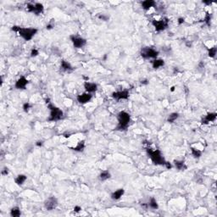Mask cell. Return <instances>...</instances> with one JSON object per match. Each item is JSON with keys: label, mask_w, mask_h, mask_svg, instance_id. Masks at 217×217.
<instances>
[{"label": "cell", "mask_w": 217, "mask_h": 217, "mask_svg": "<svg viewBox=\"0 0 217 217\" xmlns=\"http://www.w3.org/2000/svg\"><path fill=\"white\" fill-rule=\"evenodd\" d=\"M117 120H118V124L115 126V130L119 132H125L129 127V124L131 121V115L126 111L119 112L117 115Z\"/></svg>", "instance_id": "obj_1"}, {"label": "cell", "mask_w": 217, "mask_h": 217, "mask_svg": "<svg viewBox=\"0 0 217 217\" xmlns=\"http://www.w3.org/2000/svg\"><path fill=\"white\" fill-rule=\"evenodd\" d=\"M11 30L13 32L18 33L19 36L21 37L25 41H31L38 32L37 28H26V27H18V26L12 27Z\"/></svg>", "instance_id": "obj_2"}, {"label": "cell", "mask_w": 217, "mask_h": 217, "mask_svg": "<svg viewBox=\"0 0 217 217\" xmlns=\"http://www.w3.org/2000/svg\"><path fill=\"white\" fill-rule=\"evenodd\" d=\"M146 152L150 158L153 164L155 165H164L166 160L164 158L163 154L159 149H146Z\"/></svg>", "instance_id": "obj_3"}, {"label": "cell", "mask_w": 217, "mask_h": 217, "mask_svg": "<svg viewBox=\"0 0 217 217\" xmlns=\"http://www.w3.org/2000/svg\"><path fill=\"white\" fill-rule=\"evenodd\" d=\"M48 108L50 110V115H49V116L48 118V121L55 122V121H58V120L62 119L63 115H64V113L59 109V107L55 106L54 105L51 104L49 102L48 105Z\"/></svg>", "instance_id": "obj_4"}, {"label": "cell", "mask_w": 217, "mask_h": 217, "mask_svg": "<svg viewBox=\"0 0 217 217\" xmlns=\"http://www.w3.org/2000/svg\"><path fill=\"white\" fill-rule=\"evenodd\" d=\"M140 54L142 58L144 59H157L159 54V52L156 50L155 48H153L151 47H144L141 49Z\"/></svg>", "instance_id": "obj_5"}, {"label": "cell", "mask_w": 217, "mask_h": 217, "mask_svg": "<svg viewBox=\"0 0 217 217\" xmlns=\"http://www.w3.org/2000/svg\"><path fill=\"white\" fill-rule=\"evenodd\" d=\"M152 25L154 26L155 31L157 32H160L162 31H164L167 27H169V19L166 17H164V18L159 20H152Z\"/></svg>", "instance_id": "obj_6"}, {"label": "cell", "mask_w": 217, "mask_h": 217, "mask_svg": "<svg viewBox=\"0 0 217 217\" xmlns=\"http://www.w3.org/2000/svg\"><path fill=\"white\" fill-rule=\"evenodd\" d=\"M27 9L28 12L32 13L34 14H41L44 11V7L41 3H36V4H28L27 5Z\"/></svg>", "instance_id": "obj_7"}, {"label": "cell", "mask_w": 217, "mask_h": 217, "mask_svg": "<svg viewBox=\"0 0 217 217\" xmlns=\"http://www.w3.org/2000/svg\"><path fill=\"white\" fill-rule=\"evenodd\" d=\"M43 205H44V208L46 209L47 211H53V210H55L58 207L59 201H58L57 198L53 197H53H49L47 199H45Z\"/></svg>", "instance_id": "obj_8"}, {"label": "cell", "mask_w": 217, "mask_h": 217, "mask_svg": "<svg viewBox=\"0 0 217 217\" xmlns=\"http://www.w3.org/2000/svg\"><path fill=\"white\" fill-rule=\"evenodd\" d=\"M70 38H71V41L72 43L73 46L76 48H81L87 44V40L83 37H80V36H77V35H71L70 37Z\"/></svg>", "instance_id": "obj_9"}, {"label": "cell", "mask_w": 217, "mask_h": 217, "mask_svg": "<svg viewBox=\"0 0 217 217\" xmlns=\"http://www.w3.org/2000/svg\"><path fill=\"white\" fill-rule=\"evenodd\" d=\"M111 97L115 100H126V99H129L130 97V92L128 90H120V91H117V92H112Z\"/></svg>", "instance_id": "obj_10"}, {"label": "cell", "mask_w": 217, "mask_h": 217, "mask_svg": "<svg viewBox=\"0 0 217 217\" xmlns=\"http://www.w3.org/2000/svg\"><path fill=\"white\" fill-rule=\"evenodd\" d=\"M92 99V93H88V92H83L81 94H79L77 95L76 97V100L77 102L81 104V105H85V104H87L89 103L91 100Z\"/></svg>", "instance_id": "obj_11"}, {"label": "cell", "mask_w": 217, "mask_h": 217, "mask_svg": "<svg viewBox=\"0 0 217 217\" xmlns=\"http://www.w3.org/2000/svg\"><path fill=\"white\" fill-rule=\"evenodd\" d=\"M216 118H217L216 113H215V112L208 113L204 117L202 118V120H201V123L204 124V125H207V124H209L210 122H214V121H216Z\"/></svg>", "instance_id": "obj_12"}, {"label": "cell", "mask_w": 217, "mask_h": 217, "mask_svg": "<svg viewBox=\"0 0 217 217\" xmlns=\"http://www.w3.org/2000/svg\"><path fill=\"white\" fill-rule=\"evenodd\" d=\"M28 80L24 76H20L19 79L16 81V82H15V84H14V87L16 88V89H19V90H22V89H26V87H27V86L28 85Z\"/></svg>", "instance_id": "obj_13"}, {"label": "cell", "mask_w": 217, "mask_h": 217, "mask_svg": "<svg viewBox=\"0 0 217 217\" xmlns=\"http://www.w3.org/2000/svg\"><path fill=\"white\" fill-rule=\"evenodd\" d=\"M84 88L85 91L88 93H93L97 92L98 90V85L94 82H90L88 81H86L84 82Z\"/></svg>", "instance_id": "obj_14"}, {"label": "cell", "mask_w": 217, "mask_h": 217, "mask_svg": "<svg viewBox=\"0 0 217 217\" xmlns=\"http://www.w3.org/2000/svg\"><path fill=\"white\" fill-rule=\"evenodd\" d=\"M124 193H125V190L123 188H119V189L114 191L112 192L110 198H111V199H113V200L117 201V200L121 198V197L124 195Z\"/></svg>", "instance_id": "obj_15"}, {"label": "cell", "mask_w": 217, "mask_h": 217, "mask_svg": "<svg viewBox=\"0 0 217 217\" xmlns=\"http://www.w3.org/2000/svg\"><path fill=\"white\" fill-rule=\"evenodd\" d=\"M156 5V2L154 0H145L141 3V6L143 8V9H144L145 11L149 10L152 7H154Z\"/></svg>", "instance_id": "obj_16"}, {"label": "cell", "mask_w": 217, "mask_h": 217, "mask_svg": "<svg viewBox=\"0 0 217 217\" xmlns=\"http://www.w3.org/2000/svg\"><path fill=\"white\" fill-rule=\"evenodd\" d=\"M60 68L65 72H70V71H72L73 70H74V68L71 65V63H69L66 60H62L61 61V63H60Z\"/></svg>", "instance_id": "obj_17"}, {"label": "cell", "mask_w": 217, "mask_h": 217, "mask_svg": "<svg viewBox=\"0 0 217 217\" xmlns=\"http://www.w3.org/2000/svg\"><path fill=\"white\" fill-rule=\"evenodd\" d=\"M164 66V60L162 59H154L152 61V67L154 70L159 69L160 67H163Z\"/></svg>", "instance_id": "obj_18"}, {"label": "cell", "mask_w": 217, "mask_h": 217, "mask_svg": "<svg viewBox=\"0 0 217 217\" xmlns=\"http://www.w3.org/2000/svg\"><path fill=\"white\" fill-rule=\"evenodd\" d=\"M173 164H174L175 168L177 169L178 171H185L187 168L183 160H174Z\"/></svg>", "instance_id": "obj_19"}, {"label": "cell", "mask_w": 217, "mask_h": 217, "mask_svg": "<svg viewBox=\"0 0 217 217\" xmlns=\"http://www.w3.org/2000/svg\"><path fill=\"white\" fill-rule=\"evenodd\" d=\"M111 177V174L109 171H103L100 172V174L99 175V181L101 182H105L107 180H109L110 178Z\"/></svg>", "instance_id": "obj_20"}, {"label": "cell", "mask_w": 217, "mask_h": 217, "mask_svg": "<svg viewBox=\"0 0 217 217\" xmlns=\"http://www.w3.org/2000/svg\"><path fill=\"white\" fill-rule=\"evenodd\" d=\"M27 177L24 174H20L18 175L16 177L14 178V182L16 183V185L18 186H22V185L25 183V182L27 181Z\"/></svg>", "instance_id": "obj_21"}, {"label": "cell", "mask_w": 217, "mask_h": 217, "mask_svg": "<svg viewBox=\"0 0 217 217\" xmlns=\"http://www.w3.org/2000/svg\"><path fill=\"white\" fill-rule=\"evenodd\" d=\"M85 141L84 140H82V141H80L79 143L76 144V147H74V148H71V149H72L74 150L75 152H82L84 151V149H85Z\"/></svg>", "instance_id": "obj_22"}, {"label": "cell", "mask_w": 217, "mask_h": 217, "mask_svg": "<svg viewBox=\"0 0 217 217\" xmlns=\"http://www.w3.org/2000/svg\"><path fill=\"white\" fill-rule=\"evenodd\" d=\"M9 215L11 217H20L21 216V211H20V209L18 207V206H15V207H13L11 210H10V212H9Z\"/></svg>", "instance_id": "obj_23"}, {"label": "cell", "mask_w": 217, "mask_h": 217, "mask_svg": "<svg viewBox=\"0 0 217 217\" xmlns=\"http://www.w3.org/2000/svg\"><path fill=\"white\" fill-rule=\"evenodd\" d=\"M149 208H150L152 210H158L159 209V204L157 200L154 197H152L149 200V202L148 203Z\"/></svg>", "instance_id": "obj_24"}, {"label": "cell", "mask_w": 217, "mask_h": 217, "mask_svg": "<svg viewBox=\"0 0 217 217\" xmlns=\"http://www.w3.org/2000/svg\"><path fill=\"white\" fill-rule=\"evenodd\" d=\"M178 118H179V114L177 113V112H173V113H171V114H170V115H168L167 121H168L169 123H174Z\"/></svg>", "instance_id": "obj_25"}, {"label": "cell", "mask_w": 217, "mask_h": 217, "mask_svg": "<svg viewBox=\"0 0 217 217\" xmlns=\"http://www.w3.org/2000/svg\"><path fill=\"white\" fill-rule=\"evenodd\" d=\"M191 154L195 159H199L202 156V151L195 148H192V147L191 148Z\"/></svg>", "instance_id": "obj_26"}, {"label": "cell", "mask_w": 217, "mask_h": 217, "mask_svg": "<svg viewBox=\"0 0 217 217\" xmlns=\"http://www.w3.org/2000/svg\"><path fill=\"white\" fill-rule=\"evenodd\" d=\"M217 53V48L216 47H213L208 49V55L211 58H216Z\"/></svg>", "instance_id": "obj_27"}, {"label": "cell", "mask_w": 217, "mask_h": 217, "mask_svg": "<svg viewBox=\"0 0 217 217\" xmlns=\"http://www.w3.org/2000/svg\"><path fill=\"white\" fill-rule=\"evenodd\" d=\"M31 108H32V105H31L30 103H28V102L25 103V104H23V105H22V109H23V111L26 112V113H27V112L29 111Z\"/></svg>", "instance_id": "obj_28"}, {"label": "cell", "mask_w": 217, "mask_h": 217, "mask_svg": "<svg viewBox=\"0 0 217 217\" xmlns=\"http://www.w3.org/2000/svg\"><path fill=\"white\" fill-rule=\"evenodd\" d=\"M211 18H212V15L211 14L207 13L205 17H204V22L208 25V26H211Z\"/></svg>", "instance_id": "obj_29"}, {"label": "cell", "mask_w": 217, "mask_h": 217, "mask_svg": "<svg viewBox=\"0 0 217 217\" xmlns=\"http://www.w3.org/2000/svg\"><path fill=\"white\" fill-rule=\"evenodd\" d=\"M38 54H39V51L37 49V48H32V51H31V57H37V56H38Z\"/></svg>", "instance_id": "obj_30"}, {"label": "cell", "mask_w": 217, "mask_h": 217, "mask_svg": "<svg viewBox=\"0 0 217 217\" xmlns=\"http://www.w3.org/2000/svg\"><path fill=\"white\" fill-rule=\"evenodd\" d=\"M98 18H99V20H104V21H107V20H109V19H110V17L108 15H105V14H99V16H98Z\"/></svg>", "instance_id": "obj_31"}, {"label": "cell", "mask_w": 217, "mask_h": 217, "mask_svg": "<svg viewBox=\"0 0 217 217\" xmlns=\"http://www.w3.org/2000/svg\"><path fill=\"white\" fill-rule=\"evenodd\" d=\"M81 206H79V205H76L75 207H74V209H73V211H74V212H76V213H79V212H81Z\"/></svg>", "instance_id": "obj_32"}, {"label": "cell", "mask_w": 217, "mask_h": 217, "mask_svg": "<svg viewBox=\"0 0 217 217\" xmlns=\"http://www.w3.org/2000/svg\"><path fill=\"white\" fill-rule=\"evenodd\" d=\"M164 166H165V168H166V169H168V170H171V168L173 167V165L171 164V163L168 162V161H166V162H165V164H164Z\"/></svg>", "instance_id": "obj_33"}, {"label": "cell", "mask_w": 217, "mask_h": 217, "mask_svg": "<svg viewBox=\"0 0 217 217\" xmlns=\"http://www.w3.org/2000/svg\"><path fill=\"white\" fill-rule=\"evenodd\" d=\"M1 174H2L3 176H7V175L9 174V169H8V168H4V170H2Z\"/></svg>", "instance_id": "obj_34"}, {"label": "cell", "mask_w": 217, "mask_h": 217, "mask_svg": "<svg viewBox=\"0 0 217 217\" xmlns=\"http://www.w3.org/2000/svg\"><path fill=\"white\" fill-rule=\"evenodd\" d=\"M184 22H185V19L183 18V17H180V18H178V20H177L178 25H182Z\"/></svg>", "instance_id": "obj_35"}, {"label": "cell", "mask_w": 217, "mask_h": 217, "mask_svg": "<svg viewBox=\"0 0 217 217\" xmlns=\"http://www.w3.org/2000/svg\"><path fill=\"white\" fill-rule=\"evenodd\" d=\"M43 144H44V143H43V141H41V140H39V141H37V143H36V146H37V147H43Z\"/></svg>", "instance_id": "obj_36"}, {"label": "cell", "mask_w": 217, "mask_h": 217, "mask_svg": "<svg viewBox=\"0 0 217 217\" xmlns=\"http://www.w3.org/2000/svg\"><path fill=\"white\" fill-rule=\"evenodd\" d=\"M141 83L143 84V85H148L149 82V80L147 79H144V80H142V81H141Z\"/></svg>", "instance_id": "obj_37"}, {"label": "cell", "mask_w": 217, "mask_h": 217, "mask_svg": "<svg viewBox=\"0 0 217 217\" xmlns=\"http://www.w3.org/2000/svg\"><path fill=\"white\" fill-rule=\"evenodd\" d=\"M203 4H207V5H211V4H212V2H211V1H203Z\"/></svg>", "instance_id": "obj_38"}, {"label": "cell", "mask_w": 217, "mask_h": 217, "mask_svg": "<svg viewBox=\"0 0 217 217\" xmlns=\"http://www.w3.org/2000/svg\"><path fill=\"white\" fill-rule=\"evenodd\" d=\"M47 30H51V29H53V25H51V24H49V25H48L47 26Z\"/></svg>", "instance_id": "obj_39"}, {"label": "cell", "mask_w": 217, "mask_h": 217, "mask_svg": "<svg viewBox=\"0 0 217 217\" xmlns=\"http://www.w3.org/2000/svg\"><path fill=\"white\" fill-rule=\"evenodd\" d=\"M174 90H175V87H171V92H173V91H174Z\"/></svg>", "instance_id": "obj_40"}]
</instances>
